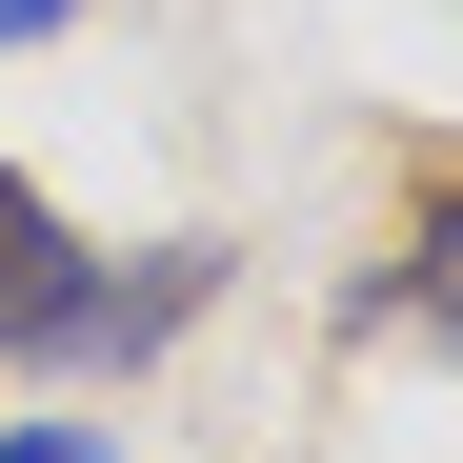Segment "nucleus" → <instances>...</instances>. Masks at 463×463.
Returning <instances> with one entry per match:
<instances>
[{"mask_svg":"<svg viewBox=\"0 0 463 463\" xmlns=\"http://www.w3.org/2000/svg\"><path fill=\"white\" fill-rule=\"evenodd\" d=\"M81 343H101V242L0 162V363H61V383H81Z\"/></svg>","mask_w":463,"mask_h":463,"instance_id":"1","label":"nucleus"},{"mask_svg":"<svg viewBox=\"0 0 463 463\" xmlns=\"http://www.w3.org/2000/svg\"><path fill=\"white\" fill-rule=\"evenodd\" d=\"M383 323H423V343L463 363V182H443V202L403 222V262H383Z\"/></svg>","mask_w":463,"mask_h":463,"instance_id":"2","label":"nucleus"},{"mask_svg":"<svg viewBox=\"0 0 463 463\" xmlns=\"http://www.w3.org/2000/svg\"><path fill=\"white\" fill-rule=\"evenodd\" d=\"M0 463H121L101 423H0Z\"/></svg>","mask_w":463,"mask_h":463,"instance_id":"3","label":"nucleus"},{"mask_svg":"<svg viewBox=\"0 0 463 463\" xmlns=\"http://www.w3.org/2000/svg\"><path fill=\"white\" fill-rule=\"evenodd\" d=\"M61 21H81V0H0V41H61Z\"/></svg>","mask_w":463,"mask_h":463,"instance_id":"4","label":"nucleus"}]
</instances>
